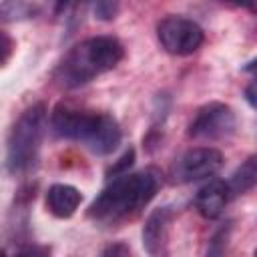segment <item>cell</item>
<instances>
[{"mask_svg": "<svg viewBox=\"0 0 257 257\" xmlns=\"http://www.w3.org/2000/svg\"><path fill=\"white\" fill-rule=\"evenodd\" d=\"M243 70H245V72H249L251 76H257V58L249 60V62L243 66Z\"/></svg>", "mask_w": 257, "mask_h": 257, "instance_id": "ac0fdd59", "label": "cell"}, {"mask_svg": "<svg viewBox=\"0 0 257 257\" xmlns=\"http://www.w3.org/2000/svg\"><path fill=\"white\" fill-rule=\"evenodd\" d=\"M46 126V106L36 102L28 106L12 124L6 139V169L10 175L28 173L40 151Z\"/></svg>", "mask_w": 257, "mask_h": 257, "instance_id": "277c9868", "label": "cell"}, {"mask_svg": "<svg viewBox=\"0 0 257 257\" xmlns=\"http://www.w3.org/2000/svg\"><path fill=\"white\" fill-rule=\"evenodd\" d=\"M255 30H257V28H255Z\"/></svg>", "mask_w": 257, "mask_h": 257, "instance_id": "44dd1931", "label": "cell"}, {"mask_svg": "<svg viewBox=\"0 0 257 257\" xmlns=\"http://www.w3.org/2000/svg\"><path fill=\"white\" fill-rule=\"evenodd\" d=\"M133 161H135V149H126L124 153H122V157L108 169V179H112V177H118V175H122V173H126L128 171V167L133 165Z\"/></svg>", "mask_w": 257, "mask_h": 257, "instance_id": "5bb4252c", "label": "cell"}, {"mask_svg": "<svg viewBox=\"0 0 257 257\" xmlns=\"http://www.w3.org/2000/svg\"><path fill=\"white\" fill-rule=\"evenodd\" d=\"M231 199V191L225 181L213 179L203 185L195 195V209L205 219H217L225 211L227 201Z\"/></svg>", "mask_w": 257, "mask_h": 257, "instance_id": "ba28073f", "label": "cell"}, {"mask_svg": "<svg viewBox=\"0 0 257 257\" xmlns=\"http://www.w3.org/2000/svg\"><path fill=\"white\" fill-rule=\"evenodd\" d=\"M227 187L233 195H243L247 191H251L253 187H257V153L247 157L231 175V179L227 181Z\"/></svg>", "mask_w": 257, "mask_h": 257, "instance_id": "8fae6325", "label": "cell"}, {"mask_svg": "<svg viewBox=\"0 0 257 257\" xmlns=\"http://www.w3.org/2000/svg\"><path fill=\"white\" fill-rule=\"evenodd\" d=\"M161 187V175L155 169L122 173L112 177L100 195L92 201L88 217L100 225H116L145 209Z\"/></svg>", "mask_w": 257, "mask_h": 257, "instance_id": "6da1fadb", "label": "cell"}, {"mask_svg": "<svg viewBox=\"0 0 257 257\" xmlns=\"http://www.w3.org/2000/svg\"><path fill=\"white\" fill-rule=\"evenodd\" d=\"M255 255H257V249H255Z\"/></svg>", "mask_w": 257, "mask_h": 257, "instance_id": "ffe728a7", "label": "cell"}, {"mask_svg": "<svg viewBox=\"0 0 257 257\" xmlns=\"http://www.w3.org/2000/svg\"><path fill=\"white\" fill-rule=\"evenodd\" d=\"M126 253H131V249L126 247V245H110L108 249H104V255H126Z\"/></svg>", "mask_w": 257, "mask_h": 257, "instance_id": "e0dca14e", "label": "cell"}, {"mask_svg": "<svg viewBox=\"0 0 257 257\" xmlns=\"http://www.w3.org/2000/svg\"><path fill=\"white\" fill-rule=\"evenodd\" d=\"M237 118L229 104L209 102L197 110L189 124V137L197 141H221L235 133Z\"/></svg>", "mask_w": 257, "mask_h": 257, "instance_id": "8992f818", "label": "cell"}, {"mask_svg": "<svg viewBox=\"0 0 257 257\" xmlns=\"http://www.w3.org/2000/svg\"><path fill=\"white\" fill-rule=\"evenodd\" d=\"M223 167V155L215 147H195L179 157L173 167V177L179 183L209 179Z\"/></svg>", "mask_w": 257, "mask_h": 257, "instance_id": "52a82bcc", "label": "cell"}, {"mask_svg": "<svg viewBox=\"0 0 257 257\" xmlns=\"http://www.w3.org/2000/svg\"><path fill=\"white\" fill-rule=\"evenodd\" d=\"M50 128L56 137L80 143L94 155H108L120 145V126L106 112L58 104L50 114Z\"/></svg>", "mask_w": 257, "mask_h": 257, "instance_id": "7a4b0ae2", "label": "cell"}, {"mask_svg": "<svg viewBox=\"0 0 257 257\" xmlns=\"http://www.w3.org/2000/svg\"><path fill=\"white\" fill-rule=\"evenodd\" d=\"M36 4L32 0H4L2 4V18L8 20H20V18H30L36 14Z\"/></svg>", "mask_w": 257, "mask_h": 257, "instance_id": "7c38bea8", "label": "cell"}, {"mask_svg": "<svg viewBox=\"0 0 257 257\" xmlns=\"http://www.w3.org/2000/svg\"><path fill=\"white\" fill-rule=\"evenodd\" d=\"M157 38L169 54L187 56L201 48L205 40V32L197 22L185 16L169 14L157 24Z\"/></svg>", "mask_w": 257, "mask_h": 257, "instance_id": "5b68a950", "label": "cell"}, {"mask_svg": "<svg viewBox=\"0 0 257 257\" xmlns=\"http://www.w3.org/2000/svg\"><path fill=\"white\" fill-rule=\"evenodd\" d=\"M92 12L100 20H112L118 14L120 0H92Z\"/></svg>", "mask_w": 257, "mask_h": 257, "instance_id": "4fadbf2b", "label": "cell"}, {"mask_svg": "<svg viewBox=\"0 0 257 257\" xmlns=\"http://www.w3.org/2000/svg\"><path fill=\"white\" fill-rule=\"evenodd\" d=\"M86 2H92V0H56V10L58 12H68L76 6H82Z\"/></svg>", "mask_w": 257, "mask_h": 257, "instance_id": "2e32d148", "label": "cell"}, {"mask_svg": "<svg viewBox=\"0 0 257 257\" xmlns=\"http://www.w3.org/2000/svg\"><path fill=\"white\" fill-rule=\"evenodd\" d=\"M171 219H173L171 207H159L147 217L143 227V247L147 249V253L157 255L163 251V245L167 243Z\"/></svg>", "mask_w": 257, "mask_h": 257, "instance_id": "9c48e42d", "label": "cell"}, {"mask_svg": "<svg viewBox=\"0 0 257 257\" xmlns=\"http://www.w3.org/2000/svg\"><path fill=\"white\" fill-rule=\"evenodd\" d=\"M124 58V46L114 36H92L74 44L54 70L64 88H78L92 78L112 70Z\"/></svg>", "mask_w": 257, "mask_h": 257, "instance_id": "3957f363", "label": "cell"}, {"mask_svg": "<svg viewBox=\"0 0 257 257\" xmlns=\"http://www.w3.org/2000/svg\"><path fill=\"white\" fill-rule=\"evenodd\" d=\"M8 56H10V38L8 34H4V62L8 60Z\"/></svg>", "mask_w": 257, "mask_h": 257, "instance_id": "d6986e66", "label": "cell"}, {"mask_svg": "<svg viewBox=\"0 0 257 257\" xmlns=\"http://www.w3.org/2000/svg\"><path fill=\"white\" fill-rule=\"evenodd\" d=\"M82 195L76 187L66 183H56L46 191V207L58 219H68L76 213Z\"/></svg>", "mask_w": 257, "mask_h": 257, "instance_id": "30bf717a", "label": "cell"}, {"mask_svg": "<svg viewBox=\"0 0 257 257\" xmlns=\"http://www.w3.org/2000/svg\"><path fill=\"white\" fill-rule=\"evenodd\" d=\"M245 100L253 108H257V76H253V80L245 86Z\"/></svg>", "mask_w": 257, "mask_h": 257, "instance_id": "9a60e30c", "label": "cell"}]
</instances>
